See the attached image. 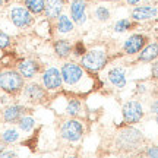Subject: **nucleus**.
<instances>
[{"mask_svg": "<svg viewBox=\"0 0 158 158\" xmlns=\"http://www.w3.org/2000/svg\"><path fill=\"white\" fill-rule=\"evenodd\" d=\"M116 143H117L118 149L133 151V149H138L143 143V136L138 129L132 127V124H127L126 127H123V129H120L117 132Z\"/></svg>", "mask_w": 158, "mask_h": 158, "instance_id": "f257e3e1", "label": "nucleus"}, {"mask_svg": "<svg viewBox=\"0 0 158 158\" xmlns=\"http://www.w3.org/2000/svg\"><path fill=\"white\" fill-rule=\"evenodd\" d=\"M108 62V56L107 53L101 48H94V50L86 51L82 59H81V66L88 70V72H100L101 69H104V66Z\"/></svg>", "mask_w": 158, "mask_h": 158, "instance_id": "f03ea898", "label": "nucleus"}, {"mask_svg": "<svg viewBox=\"0 0 158 158\" xmlns=\"http://www.w3.org/2000/svg\"><path fill=\"white\" fill-rule=\"evenodd\" d=\"M0 88L7 94H16L23 88V76L15 70H5L0 73Z\"/></svg>", "mask_w": 158, "mask_h": 158, "instance_id": "7ed1b4c3", "label": "nucleus"}, {"mask_svg": "<svg viewBox=\"0 0 158 158\" xmlns=\"http://www.w3.org/2000/svg\"><path fill=\"white\" fill-rule=\"evenodd\" d=\"M86 76V73L84 72V68L81 64L76 63L68 62L63 64L62 68V78L63 84L68 86H76L78 84H81V81Z\"/></svg>", "mask_w": 158, "mask_h": 158, "instance_id": "20e7f679", "label": "nucleus"}, {"mask_svg": "<svg viewBox=\"0 0 158 158\" xmlns=\"http://www.w3.org/2000/svg\"><path fill=\"white\" fill-rule=\"evenodd\" d=\"M60 135L68 142H79L84 136V124L76 118L66 120L60 127Z\"/></svg>", "mask_w": 158, "mask_h": 158, "instance_id": "39448f33", "label": "nucleus"}, {"mask_svg": "<svg viewBox=\"0 0 158 158\" xmlns=\"http://www.w3.org/2000/svg\"><path fill=\"white\" fill-rule=\"evenodd\" d=\"M122 114H123V122L126 124L138 123L143 117L142 104L139 101H136V100H130V101L124 102L123 108H122Z\"/></svg>", "mask_w": 158, "mask_h": 158, "instance_id": "423d86ee", "label": "nucleus"}, {"mask_svg": "<svg viewBox=\"0 0 158 158\" xmlns=\"http://www.w3.org/2000/svg\"><path fill=\"white\" fill-rule=\"evenodd\" d=\"M148 43V38L147 35L143 34H133L130 35L129 38L124 41L123 44V51L124 54H129V56H132V54H136V53H139V51L147 45Z\"/></svg>", "mask_w": 158, "mask_h": 158, "instance_id": "0eeeda50", "label": "nucleus"}, {"mask_svg": "<svg viewBox=\"0 0 158 158\" xmlns=\"http://www.w3.org/2000/svg\"><path fill=\"white\" fill-rule=\"evenodd\" d=\"M43 84L47 89L50 91H56L59 88H62L63 85V78H62V72L56 68H48L43 73Z\"/></svg>", "mask_w": 158, "mask_h": 158, "instance_id": "6e6552de", "label": "nucleus"}, {"mask_svg": "<svg viewBox=\"0 0 158 158\" xmlns=\"http://www.w3.org/2000/svg\"><path fill=\"white\" fill-rule=\"evenodd\" d=\"M10 19L18 28H25V27H29L32 23L31 12L27 7H21V6H15L10 10Z\"/></svg>", "mask_w": 158, "mask_h": 158, "instance_id": "1a4fd4ad", "label": "nucleus"}, {"mask_svg": "<svg viewBox=\"0 0 158 158\" xmlns=\"http://www.w3.org/2000/svg\"><path fill=\"white\" fill-rule=\"evenodd\" d=\"M70 18L78 25H82L86 21V2L85 0H72V3H70Z\"/></svg>", "mask_w": 158, "mask_h": 158, "instance_id": "9d476101", "label": "nucleus"}, {"mask_svg": "<svg viewBox=\"0 0 158 158\" xmlns=\"http://www.w3.org/2000/svg\"><path fill=\"white\" fill-rule=\"evenodd\" d=\"M158 15V9L155 6H136L135 9L132 10V19L135 22H139V21H148V19H154L157 18Z\"/></svg>", "mask_w": 158, "mask_h": 158, "instance_id": "9b49d317", "label": "nucleus"}, {"mask_svg": "<svg viewBox=\"0 0 158 158\" xmlns=\"http://www.w3.org/2000/svg\"><path fill=\"white\" fill-rule=\"evenodd\" d=\"M27 113V108L23 107V106H10V107H7L5 110V113H3V118H5L6 123H16L19 122V118L25 116Z\"/></svg>", "mask_w": 158, "mask_h": 158, "instance_id": "f8f14e48", "label": "nucleus"}, {"mask_svg": "<svg viewBox=\"0 0 158 158\" xmlns=\"http://www.w3.org/2000/svg\"><path fill=\"white\" fill-rule=\"evenodd\" d=\"M63 0H45V7H44V13L48 19H56L62 15L63 10Z\"/></svg>", "mask_w": 158, "mask_h": 158, "instance_id": "ddd939ff", "label": "nucleus"}, {"mask_svg": "<svg viewBox=\"0 0 158 158\" xmlns=\"http://www.w3.org/2000/svg\"><path fill=\"white\" fill-rule=\"evenodd\" d=\"M155 59H158V43L147 44L139 51V56H138V60H139V62H143V63L154 62Z\"/></svg>", "mask_w": 158, "mask_h": 158, "instance_id": "4468645a", "label": "nucleus"}, {"mask_svg": "<svg viewBox=\"0 0 158 158\" xmlns=\"http://www.w3.org/2000/svg\"><path fill=\"white\" fill-rule=\"evenodd\" d=\"M18 69H19V73L22 75L23 78H34L37 72L40 70V64L34 60L28 59V60H23V62L19 63Z\"/></svg>", "mask_w": 158, "mask_h": 158, "instance_id": "2eb2a0df", "label": "nucleus"}, {"mask_svg": "<svg viewBox=\"0 0 158 158\" xmlns=\"http://www.w3.org/2000/svg\"><path fill=\"white\" fill-rule=\"evenodd\" d=\"M25 97L28 98L29 101L38 102L45 97V91L38 84H29L25 86Z\"/></svg>", "mask_w": 158, "mask_h": 158, "instance_id": "dca6fc26", "label": "nucleus"}, {"mask_svg": "<svg viewBox=\"0 0 158 158\" xmlns=\"http://www.w3.org/2000/svg\"><path fill=\"white\" fill-rule=\"evenodd\" d=\"M108 81L117 88H124V85H126V72H124V69L113 68L108 72Z\"/></svg>", "mask_w": 158, "mask_h": 158, "instance_id": "f3484780", "label": "nucleus"}, {"mask_svg": "<svg viewBox=\"0 0 158 158\" xmlns=\"http://www.w3.org/2000/svg\"><path fill=\"white\" fill-rule=\"evenodd\" d=\"M54 51L60 59H66L72 53V44L69 40H57L54 43Z\"/></svg>", "mask_w": 158, "mask_h": 158, "instance_id": "a211bd4d", "label": "nucleus"}, {"mask_svg": "<svg viewBox=\"0 0 158 158\" xmlns=\"http://www.w3.org/2000/svg\"><path fill=\"white\" fill-rule=\"evenodd\" d=\"M57 29H59V32H62V34L70 32V31L73 29L72 19L69 16H66V15H60V16L57 18Z\"/></svg>", "mask_w": 158, "mask_h": 158, "instance_id": "6ab92c4d", "label": "nucleus"}, {"mask_svg": "<svg viewBox=\"0 0 158 158\" xmlns=\"http://www.w3.org/2000/svg\"><path fill=\"white\" fill-rule=\"evenodd\" d=\"M25 6L31 13H43L45 7V0H25Z\"/></svg>", "mask_w": 158, "mask_h": 158, "instance_id": "aec40b11", "label": "nucleus"}, {"mask_svg": "<svg viewBox=\"0 0 158 158\" xmlns=\"http://www.w3.org/2000/svg\"><path fill=\"white\" fill-rule=\"evenodd\" d=\"M81 108H82L81 100H78V98H70L68 101V106H66V113H68L70 117H75V116L79 114Z\"/></svg>", "mask_w": 158, "mask_h": 158, "instance_id": "412c9836", "label": "nucleus"}, {"mask_svg": "<svg viewBox=\"0 0 158 158\" xmlns=\"http://www.w3.org/2000/svg\"><path fill=\"white\" fill-rule=\"evenodd\" d=\"M94 15H95L97 21H100V22H106V21H108L110 16H111L110 9L106 7V6H98L95 9V12H94Z\"/></svg>", "mask_w": 158, "mask_h": 158, "instance_id": "4be33fe9", "label": "nucleus"}, {"mask_svg": "<svg viewBox=\"0 0 158 158\" xmlns=\"http://www.w3.org/2000/svg\"><path fill=\"white\" fill-rule=\"evenodd\" d=\"M19 127L23 130V132H29V130H32V127L35 126V120L32 117H29V116H22V117L19 118Z\"/></svg>", "mask_w": 158, "mask_h": 158, "instance_id": "5701e85b", "label": "nucleus"}, {"mask_svg": "<svg viewBox=\"0 0 158 158\" xmlns=\"http://www.w3.org/2000/svg\"><path fill=\"white\" fill-rule=\"evenodd\" d=\"M18 139H19V133L15 129H7L2 133V141L5 142V143H13Z\"/></svg>", "mask_w": 158, "mask_h": 158, "instance_id": "b1692460", "label": "nucleus"}, {"mask_svg": "<svg viewBox=\"0 0 158 158\" xmlns=\"http://www.w3.org/2000/svg\"><path fill=\"white\" fill-rule=\"evenodd\" d=\"M133 25H135V23L130 22L129 19H118L117 22L114 23V31H116V32H124V31H127V29L133 28Z\"/></svg>", "mask_w": 158, "mask_h": 158, "instance_id": "393cba45", "label": "nucleus"}, {"mask_svg": "<svg viewBox=\"0 0 158 158\" xmlns=\"http://www.w3.org/2000/svg\"><path fill=\"white\" fill-rule=\"evenodd\" d=\"M85 53H86V48H85L84 43L78 41V44L75 45V56H84Z\"/></svg>", "mask_w": 158, "mask_h": 158, "instance_id": "a878e982", "label": "nucleus"}, {"mask_svg": "<svg viewBox=\"0 0 158 158\" xmlns=\"http://www.w3.org/2000/svg\"><path fill=\"white\" fill-rule=\"evenodd\" d=\"M9 44H10V38H9V35L0 32V48H6Z\"/></svg>", "mask_w": 158, "mask_h": 158, "instance_id": "bb28decb", "label": "nucleus"}, {"mask_svg": "<svg viewBox=\"0 0 158 158\" xmlns=\"http://www.w3.org/2000/svg\"><path fill=\"white\" fill-rule=\"evenodd\" d=\"M145 155L148 157H152V158H158V145L157 147H149L145 149Z\"/></svg>", "mask_w": 158, "mask_h": 158, "instance_id": "cd10ccee", "label": "nucleus"}, {"mask_svg": "<svg viewBox=\"0 0 158 158\" xmlns=\"http://www.w3.org/2000/svg\"><path fill=\"white\" fill-rule=\"evenodd\" d=\"M151 73H152V78L158 79V60L155 59L152 63V68H151Z\"/></svg>", "mask_w": 158, "mask_h": 158, "instance_id": "c85d7f7f", "label": "nucleus"}, {"mask_svg": "<svg viewBox=\"0 0 158 158\" xmlns=\"http://www.w3.org/2000/svg\"><path fill=\"white\" fill-rule=\"evenodd\" d=\"M16 154L13 151H5V152H0V157H15Z\"/></svg>", "mask_w": 158, "mask_h": 158, "instance_id": "c756f323", "label": "nucleus"}, {"mask_svg": "<svg viewBox=\"0 0 158 158\" xmlns=\"http://www.w3.org/2000/svg\"><path fill=\"white\" fill-rule=\"evenodd\" d=\"M126 2H127L129 5H138V3H139L141 0H126Z\"/></svg>", "mask_w": 158, "mask_h": 158, "instance_id": "7c9ffc66", "label": "nucleus"}, {"mask_svg": "<svg viewBox=\"0 0 158 158\" xmlns=\"http://www.w3.org/2000/svg\"><path fill=\"white\" fill-rule=\"evenodd\" d=\"M155 116H157V117H155V120H157V123H158V110H157V113H155Z\"/></svg>", "mask_w": 158, "mask_h": 158, "instance_id": "2f4dec72", "label": "nucleus"}, {"mask_svg": "<svg viewBox=\"0 0 158 158\" xmlns=\"http://www.w3.org/2000/svg\"><path fill=\"white\" fill-rule=\"evenodd\" d=\"M102 2H117V0H102Z\"/></svg>", "mask_w": 158, "mask_h": 158, "instance_id": "473e14b6", "label": "nucleus"}, {"mask_svg": "<svg viewBox=\"0 0 158 158\" xmlns=\"http://www.w3.org/2000/svg\"><path fill=\"white\" fill-rule=\"evenodd\" d=\"M85 2H94V0H85Z\"/></svg>", "mask_w": 158, "mask_h": 158, "instance_id": "72a5a7b5", "label": "nucleus"}, {"mask_svg": "<svg viewBox=\"0 0 158 158\" xmlns=\"http://www.w3.org/2000/svg\"><path fill=\"white\" fill-rule=\"evenodd\" d=\"M0 118H2V116H0Z\"/></svg>", "mask_w": 158, "mask_h": 158, "instance_id": "f704fd0d", "label": "nucleus"}]
</instances>
